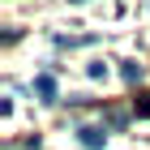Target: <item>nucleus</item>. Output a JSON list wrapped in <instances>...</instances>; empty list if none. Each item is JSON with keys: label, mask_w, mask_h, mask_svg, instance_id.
<instances>
[{"label": "nucleus", "mask_w": 150, "mask_h": 150, "mask_svg": "<svg viewBox=\"0 0 150 150\" xmlns=\"http://www.w3.org/2000/svg\"><path fill=\"white\" fill-rule=\"evenodd\" d=\"M77 142H81L86 150H103L107 133H103V129H94V125H86V129H77Z\"/></svg>", "instance_id": "obj_1"}, {"label": "nucleus", "mask_w": 150, "mask_h": 150, "mask_svg": "<svg viewBox=\"0 0 150 150\" xmlns=\"http://www.w3.org/2000/svg\"><path fill=\"white\" fill-rule=\"evenodd\" d=\"M35 94L43 103H52V99H56V77H52V73H39L35 77Z\"/></svg>", "instance_id": "obj_2"}, {"label": "nucleus", "mask_w": 150, "mask_h": 150, "mask_svg": "<svg viewBox=\"0 0 150 150\" xmlns=\"http://www.w3.org/2000/svg\"><path fill=\"white\" fill-rule=\"evenodd\" d=\"M120 77H125L129 86H137V81H142V64H137V60H125V64H120Z\"/></svg>", "instance_id": "obj_3"}, {"label": "nucleus", "mask_w": 150, "mask_h": 150, "mask_svg": "<svg viewBox=\"0 0 150 150\" xmlns=\"http://www.w3.org/2000/svg\"><path fill=\"white\" fill-rule=\"evenodd\" d=\"M133 112H137V116H150V94H137V99H133Z\"/></svg>", "instance_id": "obj_4"}, {"label": "nucleus", "mask_w": 150, "mask_h": 150, "mask_svg": "<svg viewBox=\"0 0 150 150\" xmlns=\"http://www.w3.org/2000/svg\"><path fill=\"white\" fill-rule=\"evenodd\" d=\"M86 73H90L94 81H103V77H107V64H103V60H94V64H90V69H86Z\"/></svg>", "instance_id": "obj_5"}, {"label": "nucleus", "mask_w": 150, "mask_h": 150, "mask_svg": "<svg viewBox=\"0 0 150 150\" xmlns=\"http://www.w3.org/2000/svg\"><path fill=\"white\" fill-rule=\"evenodd\" d=\"M107 125H112V129H125L129 116H125V112H107Z\"/></svg>", "instance_id": "obj_6"}, {"label": "nucleus", "mask_w": 150, "mask_h": 150, "mask_svg": "<svg viewBox=\"0 0 150 150\" xmlns=\"http://www.w3.org/2000/svg\"><path fill=\"white\" fill-rule=\"evenodd\" d=\"M73 4H81V0H73Z\"/></svg>", "instance_id": "obj_7"}]
</instances>
